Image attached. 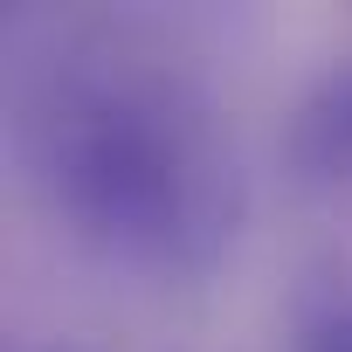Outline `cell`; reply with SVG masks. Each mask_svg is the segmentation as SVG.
<instances>
[{
	"mask_svg": "<svg viewBox=\"0 0 352 352\" xmlns=\"http://www.w3.org/2000/svg\"><path fill=\"white\" fill-rule=\"evenodd\" d=\"M304 352H352V304H338L331 318H318L311 338H304Z\"/></svg>",
	"mask_w": 352,
	"mask_h": 352,
	"instance_id": "cell-3",
	"label": "cell"
},
{
	"mask_svg": "<svg viewBox=\"0 0 352 352\" xmlns=\"http://www.w3.org/2000/svg\"><path fill=\"white\" fill-rule=\"evenodd\" d=\"M49 352H69V345H49Z\"/></svg>",
	"mask_w": 352,
	"mask_h": 352,
	"instance_id": "cell-4",
	"label": "cell"
},
{
	"mask_svg": "<svg viewBox=\"0 0 352 352\" xmlns=\"http://www.w3.org/2000/svg\"><path fill=\"white\" fill-rule=\"evenodd\" d=\"M28 159L63 228L124 270H208L242 221V173L208 97L124 49L69 56L42 76Z\"/></svg>",
	"mask_w": 352,
	"mask_h": 352,
	"instance_id": "cell-1",
	"label": "cell"
},
{
	"mask_svg": "<svg viewBox=\"0 0 352 352\" xmlns=\"http://www.w3.org/2000/svg\"><path fill=\"white\" fill-rule=\"evenodd\" d=\"M283 159L311 187H345L352 180V69L324 76L297 104V118L283 131Z\"/></svg>",
	"mask_w": 352,
	"mask_h": 352,
	"instance_id": "cell-2",
	"label": "cell"
}]
</instances>
